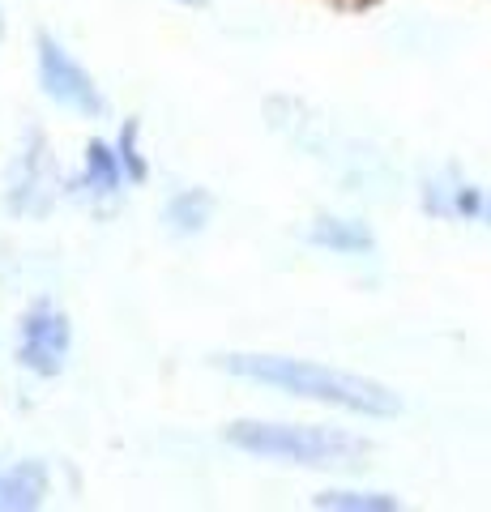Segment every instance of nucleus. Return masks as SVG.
<instances>
[{
  "mask_svg": "<svg viewBox=\"0 0 491 512\" xmlns=\"http://www.w3.org/2000/svg\"><path fill=\"white\" fill-rule=\"evenodd\" d=\"M214 367L235 380L248 384H265L299 402L325 406V410H342L355 419H398L402 414V397L380 380H368L346 367H329L316 359H295V355H214Z\"/></svg>",
  "mask_w": 491,
  "mask_h": 512,
  "instance_id": "obj_1",
  "label": "nucleus"
},
{
  "mask_svg": "<svg viewBox=\"0 0 491 512\" xmlns=\"http://www.w3.org/2000/svg\"><path fill=\"white\" fill-rule=\"evenodd\" d=\"M227 444L248 457L282 461V466L329 470V466H355L372 453V444L342 427H316V423H269V419H240L231 423Z\"/></svg>",
  "mask_w": 491,
  "mask_h": 512,
  "instance_id": "obj_2",
  "label": "nucleus"
},
{
  "mask_svg": "<svg viewBox=\"0 0 491 512\" xmlns=\"http://www.w3.org/2000/svg\"><path fill=\"white\" fill-rule=\"evenodd\" d=\"M39 86L52 103L77 111V116H103V94L94 77L52 35H39Z\"/></svg>",
  "mask_w": 491,
  "mask_h": 512,
  "instance_id": "obj_3",
  "label": "nucleus"
},
{
  "mask_svg": "<svg viewBox=\"0 0 491 512\" xmlns=\"http://www.w3.org/2000/svg\"><path fill=\"white\" fill-rule=\"evenodd\" d=\"M69 346H73L69 316L52 308V303H35L22 320V342H18L22 367H30L35 376H60L69 363Z\"/></svg>",
  "mask_w": 491,
  "mask_h": 512,
  "instance_id": "obj_4",
  "label": "nucleus"
},
{
  "mask_svg": "<svg viewBox=\"0 0 491 512\" xmlns=\"http://www.w3.org/2000/svg\"><path fill=\"white\" fill-rule=\"evenodd\" d=\"M47 495V470L39 461H18V466L0 470V512L39 508Z\"/></svg>",
  "mask_w": 491,
  "mask_h": 512,
  "instance_id": "obj_5",
  "label": "nucleus"
},
{
  "mask_svg": "<svg viewBox=\"0 0 491 512\" xmlns=\"http://www.w3.org/2000/svg\"><path fill=\"white\" fill-rule=\"evenodd\" d=\"M308 239L316 248H329V252H342V256H355V252H372L376 239L363 222H351V218H316Z\"/></svg>",
  "mask_w": 491,
  "mask_h": 512,
  "instance_id": "obj_6",
  "label": "nucleus"
},
{
  "mask_svg": "<svg viewBox=\"0 0 491 512\" xmlns=\"http://www.w3.org/2000/svg\"><path fill=\"white\" fill-rule=\"evenodd\" d=\"M124 184V171H120V158L107 141H90L86 146V188L94 197H116Z\"/></svg>",
  "mask_w": 491,
  "mask_h": 512,
  "instance_id": "obj_7",
  "label": "nucleus"
},
{
  "mask_svg": "<svg viewBox=\"0 0 491 512\" xmlns=\"http://www.w3.org/2000/svg\"><path fill=\"white\" fill-rule=\"evenodd\" d=\"M210 210H214L210 192L188 188V192H176V197L167 201V222L176 235H197L205 222H210Z\"/></svg>",
  "mask_w": 491,
  "mask_h": 512,
  "instance_id": "obj_8",
  "label": "nucleus"
},
{
  "mask_svg": "<svg viewBox=\"0 0 491 512\" xmlns=\"http://www.w3.org/2000/svg\"><path fill=\"white\" fill-rule=\"evenodd\" d=\"M312 508H329V512H398L402 500L385 491H321L312 495Z\"/></svg>",
  "mask_w": 491,
  "mask_h": 512,
  "instance_id": "obj_9",
  "label": "nucleus"
},
{
  "mask_svg": "<svg viewBox=\"0 0 491 512\" xmlns=\"http://www.w3.org/2000/svg\"><path fill=\"white\" fill-rule=\"evenodd\" d=\"M116 158H120L124 180H146V158L137 154V124H124L120 146H116Z\"/></svg>",
  "mask_w": 491,
  "mask_h": 512,
  "instance_id": "obj_10",
  "label": "nucleus"
},
{
  "mask_svg": "<svg viewBox=\"0 0 491 512\" xmlns=\"http://www.w3.org/2000/svg\"><path fill=\"white\" fill-rule=\"evenodd\" d=\"M479 214H483V222L491 227V197H483V210H479Z\"/></svg>",
  "mask_w": 491,
  "mask_h": 512,
  "instance_id": "obj_11",
  "label": "nucleus"
},
{
  "mask_svg": "<svg viewBox=\"0 0 491 512\" xmlns=\"http://www.w3.org/2000/svg\"><path fill=\"white\" fill-rule=\"evenodd\" d=\"M184 5H197V0H184Z\"/></svg>",
  "mask_w": 491,
  "mask_h": 512,
  "instance_id": "obj_12",
  "label": "nucleus"
}]
</instances>
